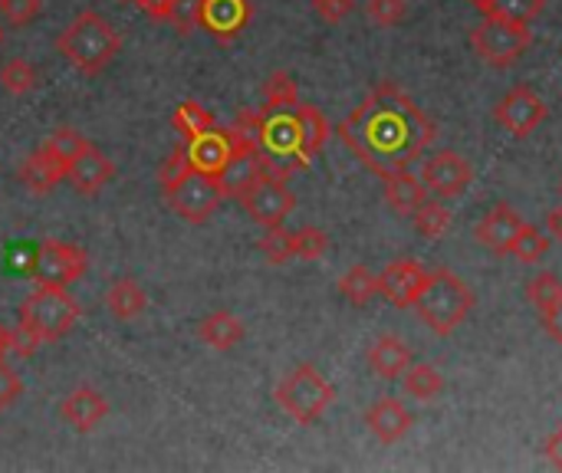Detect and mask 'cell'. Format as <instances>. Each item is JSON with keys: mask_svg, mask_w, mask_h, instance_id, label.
Here are the masks:
<instances>
[{"mask_svg": "<svg viewBox=\"0 0 562 473\" xmlns=\"http://www.w3.org/2000/svg\"><path fill=\"white\" fill-rule=\"evenodd\" d=\"M260 250L270 263H286L293 260V250H290V230L283 227H267L263 240H260Z\"/></svg>", "mask_w": 562, "mask_h": 473, "instance_id": "cell-38", "label": "cell"}, {"mask_svg": "<svg viewBox=\"0 0 562 473\" xmlns=\"http://www.w3.org/2000/svg\"><path fill=\"white\" fill-rule=\"evenodd\" d=\"M339 138L372 174L385 181L425 158L428 145L438 138V125L398 82L385 79L375 82L372 92L346 115Z\"/></svg>", "mask_w": 562, "mask_h": 473, "instance_id": "cell-1", "label": "cell"}, {"mask_svg": "<svg viewBox=\"0 0 562 473\" xmlns=\"http://www.w3.org/2000/svg\"><path fill=\"white\" fill-rule=\"evenodd\" d=\"M86 250L76 247V244H66V240H43L36 247V257H33V280L40 286H69L72 280H79L86 273Z\"/></svg>", "mask_w": 562, "mask_h": 473, "instance_id": "cell-10", "label": "cell"}, {"mask_svg": "<svg viewBox=\"0 0 562 473\" xmlns=\"http://www.w3.org/2000/svg\"><path fill=\"white\" fill-rule=\"evenodd\" d=\"M43 10V0H0V16L10 23V26H26L40 16Z\"/></svg>", "mask_w": 562, "mask_h": 473, "instance_id": "cell-39", "label": "cell"}, {"mask_svg": "<svg viewBox=\"0 0 562 473\" xmlns=\"http://www.w3.org/2000/svg\"><path fill=\"white\" fill-rule=\"evenodd\" d=\"M20 395H23V382H20V375L0 362V412L13 408Z\"/></svg>", "mask_w": 562, "mask_h": 473, "instance_id": "cell-41", "label": "cell"}, {"mask_svg": "<svg viewBox=\"0 0 562 473\" xmlns=\"http://www.w3.org/2000/svg\"><path fill=\"white\" fill-rule=\"evenodd\" d=\"M428 198V188L418 174L408 171H398L392 178H385V204L395 211V214H415V207Z\"/></svg>", "mask_w": 562, "mask_h": 473, "instance_id": "cell-23", "label": "cell"}, {"mask_svg": "<svg viewBox=\"0 0 562 473\" xmlns=\"http://www.w3.org/2000/svg\"><path fill=\"white\" fill-rule=\"evenodd\" d=\"M145 306H148V296H145L142 283L132 280V277L115 280V283L105 290V309H109L115 319H122V323L138 319V316L145 313Z\"/></svg>", "mask_w": 562, "mask_h": 473, "instance_id": "cell-22", "label": "cell"}, {"mask_svg": "<svg viewBox=\"0 0 562 473\" xmlns=\"http://www.w3.org/2000/svg\"><path fill=\"white\" fill-rule=\"evenodd\" d=\"M198 336H201L204 346H211L217 352H227V349H234L244 339V323L234 313L221 309V313H211V316L201 319Z\"/></svg>", "mask_w": 562, "mask_h": 473, "instance_id": "cell-24", "label": "cell"}, {"mask_svg": "<svg viewBox=\"0 0 562 473\" xmlns=\"http://www.w3.org/2000/svg\"><path fill=\"white\" fill-rule=\"evenodd\" d=\"M237 201L244 204V211L250 214V221L260 224L263 230H267V227H283L286 217H290L293 207H296V194L286 188L283 178H273V174L257 178Z\"/></svg>", "mask_w": 562, "mask_h": 473, "instance_id": "cell-8", "label": "cell"}, {"mask_svg": "<svg viewBox=\"0 0 562 473\" xmlns=\"http://www.w3.org/2000/svg\"><path fill=\"white\" fill-rule=\"evenodd\" d=\"M0 86L10 92V95H26L36 89V66L26 63V59H10L3 63L0 69Z\"/></svg>", "mask_w": 562, "mask_h": 473, "instance_id": "cell-34", "label": "cell"}, {"mask_svg": "<svg viewBox=\"0 0 562 473\" xmlns=\"http://www.w3.org/2000/svg\"><path fill=\"white\" fill-rule=\"evenodd\" d=\"M547 115H550V105H547L527 82L514 86V89L494 105V122H497L507 135H514V138L533 135V132L547 122Z\"/></svg>", "mask_w": 562, "mask_h": 473, "instance_id": "cell-11", "label": "cell"}, {"mask_svg": "<svg viewBox=\"0 0 562 473\" xmlns=\"http://www.w3.org/2000/svg\"><path fill=\"white\" fill-rule=\"evenodd\" d=\"M339 293L346 296V303L352 306H369L375 296H379V277L366 267V263H356L342 280H339Z\"/></svg>", "mask_w": 562, "mask_h": 473, "instance_id": "cell-29", "label": "cell"}, {"mask_svg": "<svg viewBox=\"0 0 562 473\" xmlns=\"http://www.w3.org/2000/svg\"><path fill=\"white\" fill-rule=\"evenodd\" d=\"M550 247H553V240H550L540 227L524 224L520 234H517L514 244H510V254H514L517 260H524V263H540V260L550 254Z\"/></svg>", "mask_w": 562, "mask_h": 473, "instance_id": "cell-30", "label": "cell"}, {"mask_svg": "<svg viewBox=\"0 0 562 473\" xmlns=\"http://www.w3.org/2000/svg\"><path fill=\"white\" fill-rule=\"evenodd\" d=\"M293 112H296V122H300V135H303L306 155H310V158L319 155L323 145L329 142V122H326V115H323L316 105H310V102H300Z\"/></svg>", "mask_w": 562, "mask_h": 473, "instance_id": "cell-27", "label": "cell"}, {"mask_svg": "<svg viewBox=\"0 0 562 473\" xmlns=\"http://www.w3.org/2000/svg\"><path fill=\"white\" fill-rule=\"evenodd\" d=\"M59 53L82 76H99L122 49L119 30L95 10H82L56 40Z\"/></svg>", "mask_w": 562, "mask_h": 473, "instance_id": "cell-2", "label": "cell"}, {"mask_svg": "<svg viewBox=\"0 0 562 473\" xmlns=\"http://www.w3.org/2000/svg\"><path fill=\"white\" fill-rule=\"evenodd\" d=\"M527 300L537 306V313L557 306L562 300V280L557 273H550V270H540V273L527 283Z\"/></svg>", "mask_w": 562, "mask_h": 473, "instance_id": "cell-35", "label": "cell"}, {"mask_svg": "<svg viewBox=\"0 0 562 473\" xmlns=\"http://www.w3.org/2000/svg\"><path fill=\"white\" fill-rule=\"evenodd\" d=\"M191 171V158H188V148L181 145L178 151H171V158L161 165V171H158V184H161V191H168L175 181H181L184 174Z\"/></svg>", "mask_w": 562, "mask_h": 473, "instance_id": "cell-40", "label": "cell"}, {"mask_svg": "<svg viewBox=\"0 0 562 473\" xmlns=\"http://www.w3.org/2000/svg\"><path fill=\"white\" fill-rule=\"evenodd\" d=\"M267 174V158L260 148L254 145H234L227 165L217 171V181H221V191L224 198H240L257 178Z\"/></svg>", "mask_w": 562, "mask_h": 473, "instance_id": "cell-15", "label": "cell"}, {"mask_svg": "<svg viewBox=\"0 0 562 473\" xmlns=\"http://www.w3.org/2000/svg\"><path fill=\"white\" fill-rule=\"evenodd\" d=\"M543 454H547V461L557 468V471H562V425L557 435H550V441L543 444Z\"/></svg>", "mask_w": 562, "mask_h": 473, "instance_id": "cell-46", "label": "cell"}, {"mask_svg": "<svg viewBox=\"0 0 562 473\" xmlns=\"http://www.w3.org/2000/svg\"><path fill=\"white\" fill-rule=\"evenodd\" d=\"M560 194H562V181H560Z\"/></svg>", "mask_w": 562, "mask_h": 473, "instance_id": "cell-51", "label": "cell"}, {"mask_svg": "<svg viewBox=\"0 0 562 473\" xmlns=\"http://www.w3.org/2000/svg\"><path fill=\"white\" fill-rule=\"evenodd\" d=\"M115 174V165L109 155H102L95 145H89L69 168H66V181L79 191V194H95L99 188H105Z\"/></svg>", "mask_w": 562, "mask_h": 473, "instance_id": "cell-19", "label": "cell"}, {"mask_svg": "<svg viewBox=\"0 0 562 473\" xmlns=\"http://www.w3.org/2000/svg\"><path fill=\"white\" fill-rule=\"evenodd\" d=\"M175 128L184 135V142H191V138H198L201 132L214 128V119H211V112H207L201 102H181V105L175 109Z\"/></svg>", "mask_w": 562, "mask_h": 473, "instance_id": "cell-33", "label": "cell"}, {"mask_svg": "<svg viewBox=\"0 0 562 473\" xmlns=\"http://www.w3.org/2000/svg\"><path fill=\"white\" fill-rule=\"evenodd\" d=\"M198 7H201V0H178V7H175V13H171L168 23H175L181 33L194 30L198 26Z\"/></svg>", "mask_w": 562, "mask_h": 473, "instance_id": "cell-43", "label": "cell"}, {"mask_svg": "<svg viewBox=\"0 0 562 473\" xmlns=\"http://www.w3.org/2000/svg\"><path fill=\"white\" fill-rule=\"evenodd\" d=\"M402 385L418 402H435V398L445 395V375L428 362H412L408 372L402 375Z\"/></svg>", "mask_w": 562, "mask_h": 473, "instance_id": "cell-25", "label": "cell"}, {"mask_svg": "<svg viewBox=\"0 0 562 473\" xmlns=\"http://www.w3.org/2000/svg\"><path fill=\"white\" fill-rule=\"evenodd\" d=\"M524 224H527V221H524V214H520L517 207H510V204H494V207L477 221L474 240H477L484 250L504 257V254H510V244H514V237L520 234Z\"/></svg>", "mask_w": 562, "mask_h": 473, "instance_id": "cell-14", "label": "cell"}, {"mask_svg": "<svg viewBox=\"0 0 562 473\" xmlns=\"http://www.w3.org/2000/svg\"><path fill=\"white\" fill-rule=\"evenodd\" d=\"M428 188V194L441 198V201H451V198H461L471 181H474V168L471 161L454 151V148H441V151H431L425 155L422 161V174H418Z\"/></svg>", "mask_w": 562, "mask_h": 473, "instance_id": "cell-9", "label": "cell"}, {"mask_svg": "<svg viewBox=\"0 0 562 473\" xmlns=\"http://www.w3.org/2000/svg\"><path fill=\"white\" fill-rule=\"evenodd\" d=\"M428 283V267L422 260H412V257H402V260H392L382 277H379V296L385 303H392L395 309H412L415 300L422 296Z\"/></svg>", "mask_w": 562, "mask_h": 473, "instance_id": "cell-12", "label": "cell"}, {"mask_svg": "<svg viewBox=\"0 0 562 473\" xmlns=\"http://www.w3.org/2000/svg\"><path fill=\"white\" fill-rule=\"evenodd\" d=\"M547 230H550L553 240H562V204L547 211Z\"/></svg>", "mask_w": 562, "mask_h": 473, "instance_id": "cell-47", "label": "cell"}, {"mask_svg": "<svg viewBox=\"0 0 562 473\" xmlns=\"http://www.w3.org/2000/svg\"><path fill=\"white\" fill-rule=\"evenodd\" d=\"M366 13L375 26H398L408 16V0H366Z\"/></svg>", "mask_w": 562, "mask_h": 473, "instance_id": "cell-37", "label": "cell"}, {"mask_svg": "<svg viewBox=\"0 0 562 473\" xmlns=\"http://www.w3.org/2000/svg\"><path fill=\"white\" fill-rule=\"evenodd\" d=\"M540 323H543V329H547V336L550 339H557L562 346V300L557 306H550V309H543L540 313Z\"/></svg>", "mask_w": 562, "mask_h": 473, "instance_id": "cell-44", "label": "cell"}, {"mask_svg": "<svg viewBox=\"0 0 562 473\" xmlns=\"http://www.w3.org/2000/svg\"><path fill=\"white\" fill-rule=\"evenodd\" d=\"M7 352H10V333L0 326V362H3V356H7Z\"/></svg>", "mask_w": 562, "mask_h": 473, "instance_id": "cell-48", "label": "cell"}, {"mask_svg": "<svg viewBox=\"0 0 562 473\" xmlns=\"http://www.w3.org/2000/svg\"><path fill=\"white\" fill-rule=\"evenodd\" d=\"M333 402H336V388L316 372V365H296L277 385V405L296 425H316Z\"/></svg>", "mask_w": 562, "mask_h": 473, "instance_id": "cell-5", "label": "cell"}, {"mask_svg": "<svg viewBox=\"0 0 562 473\" xmlns=\"http://www.w3.org/2000/svg\"><path fill=\"white\" fill-rule=\"evenodd\" d=\"M89 145H92V142H89L86 135H79L76 128H53V132L43 138L40 148H43L53 161H59L63 168H69Z\"/></svg>", "mask_w": 562, "mask_h": 473, "instance_id": "cell-28", "label": "cell"}, {"mask_svg": "<svg viewBox=\"0 0 562 473\" xmlns=\"http://www.w3.org/2000/svg\"><path fill=\"white\" fill-rule=\"evenodd\" d=\"M356 0H313V10L326 20V23H339L352 13Z\"/></svg>", "mask_w": 562, "mask_h": 473, "instance_id": "cell-42", "label": "cell"}, {"mask_svg": "<svg viewBox=\"0 0 562 473\" xmlns=\"http://www.w3.org/2000/svg\"><path fill=\"white\" fill-rule=\"evenodd\" d=\"M547 0H494L484 16H504L514 23H530L543 13Z\"/></svg>", "mask_w": 562, "mask_h": 473, "instance_id": "cell-36", "label": "cell"}, {"mask_svg": "<svg viewBox=\"0 0 562 473\" xmlns=\"http://www.w3.org/2000/svg\"><path fill=\"white\" fill-rule=\"evenodd\" d=\"M0 43H3V33H0Z\"/></svg>", "mask_w": 562, "mask_h": 473, "instance_id": "cell-50", "label": "cell"}, {"mask_svg": "<svg viewBox=\"0 0 562 473\" xmlns=\"http://www.w3.org/2000/svg\"><path fill=\"white\" fill-rule=\"evenodd\" d=\"M250 16H254L250 0H201L198 7V26L221 43H231L234 36H240Z\"/></svg>", "mask_w": 562, "mask_h": 473, "instance_id": "cell-13", "label": "cell"}, {"mask_svg": "<svg viewBox=\"0 0 562 473\" xmlns=\"http://www.w3.org/2000/svg\"><path fill=\"white\" fill-rule=\"evenodd\" d=\"M530 43H533L530 23H514V20H504V16H484L471 30V49L491 69L514 66L530 49Z\"/></svg>", "mask_w": 562, "mask_h": 473, "instance_id": "cell-6", "label": "cell"}, {"mask_svg": "<svg viewBox=\"0 0 562 473\" xmlns=\"http://www.w3.org/2000/svg\"><path fill=\"white\" fill-rule=\"evenodd\" d=\"M165 201H168V207H171L181 221H188V224H204V221L221 207L224 191H221L217 174L201 171V168L191 165V171L165 191Z\"/></svg>", "mask_w": 562, "mask_h": 473, "instance_id": "cell-7", "label": "cell"}, {"mask_svg": "<svg viewBox=\"0 0 562 473\" xmlns=\"http://www.w3.org/2000/svg\"><path fill=\"white\" fill-rule=\"evenodd\" d=\"M435 336H451L474 309V290L448 267L428 270V283L412 306Z\"/></svg>", "mask_w": 562, "mask_h": 473, "instance_id": "cell-3", "label": "cell"}, {"mask_svg": "<svg viewBox=\"0 0 562 473\" xmlns=\"http://www.w3.org/2000/svg\"><path fill=\"white\" fill-rule=\"evenodd\" d=\"M263 102L267 109H296L300 105V89L296 79L283 69H277L267 82H263Z\"/></svg>", "mask_w": 562, "mask_h": 473, "instance_id": "cell-31", "label": "cell"}, {"mask_svg": "<svg viewBox=\"0 0 562 473\" xmlns=\"http://www.w3.org/2000/svg\"><path fill=\"white\" fill-rule=\"evenodd\" d=\"M468 3H471V7H474V10H481V13H487V10H491V3H494V0H468Z\"/></svg>", "mask_w": 562, "mask_h": 473, "instance_id": "cell-49", "label": "cell"}, {"mask_svg": "<svg viewBox=\"0 0 562 473\" xmlns=\"http://www.w3.org/2000/svg\"><path fill=\"white\" fill-rule=\"evenodd\" d=\"M16 178L20 184L30 191V194H46L53 191L59 181H66V168L59 161H53L43 148H36L33 155H26L16 168Z\"/></svg>", "mask_w": 562, "mask_h": 473, "instance_id": "cell-21", "label": "cell"}, {"mask_svg": "<svg viewBox=\"0 0 562 473\" xmlns=\"http://www.w3.org/2000/svg\"><path fill=\"white\" fill-rule=\"evenodd\" d=\"M132 3H138L151 20H171V13L178 7V0H132Z\"/></svg>", "mask_w": 562, "mask_h": 473, "instance_id": "cell-45", "label": "cell"}, {"mask_svg": "<svg viewBox=\"0 0 562 473\" xmlns=\"http://www.w3.org/2000/svg\"><path fill=\"white\" fill-rule=\"evenodd\" d=\"M79 319L76 300L66 293V286H40L23 306H20V326L30 339L40 346L63 339Z\"/></svg>", "mask_w": 562, "mask_h": 473, "instance_id": "cell-4", "label": "cell"}, {"mask_svg": "<svg viewBox=\"0 0 562 473\" xmlns=\"http://www.w3.org/2000/svg\"><path fill=\"white\" fill-rule=\"evenodd\" d=\"M412 412L398 402V398H392V395H385V398H379L369 412H366V425H369V431L382 441V444H398L408 431H412Z\"/></svg>", "mask_w": 562, "mask_h": 473, "instance_id": "cell-17", "label": "cell"}, {"mask_svg": "<svg viewBox=\"0 0 562 473\" xmlns=\"http://www.w3.org/2000/svg\"><path fill=\"white\" fill-rule=\"evenodd\" d=\"M290 250H293V260H319L329 250V234L319 227L290 230Z\"/></svg>", "mask_w": 562, "mask_h": 473, "instance_id": "cell-32", "label": "cell"}, {"mask_svg": "<svg viewBox=\"0 0 562 473\" xmlns=\"http://www.w3.org/2000/svg\"><path fill=\"white\" fill-rule=\"evenodd\" d=\"M366 362H369V369H372L375 379L395 382V379H402V375L408 372V365L415 362V356H412V349L405 346V339H398V336H379V339L369 346Z\"/></svg>", "mask_w": 562, "mask_h": 473, "instance_id": "cell-18", "label": "cell"}, {"mask_svg": "<svg viewBox=\"0 0 562 473\" xmlns=\"http://www.w3.org/2000/svg\"><path fill=\"white\" fill-rule=\"evenodd\" d=\"M184 148H188V158H191L194 168L217 174V171L227 165V158H231V151H234V142H231V132L207 128V132H201L198 138H191Z\"/></svg>", "mask_w": 562, "mask_h": 473, "instance_id": "cell-20", "label": "cell"}, {"mask_svg": "<svg viewBox=\"0 0 562 473\" xmlns=\"http://www.w3.org/2000/svg\"><path fill=\"white\" fill-rule=\"evenodd\" d=\"M59 415H63V421H66L72 431L89 435V431H95V428L105 421L109 402H105V395L95 392L92 385H79V388H72V392L63 398Z\"/></svg>", "mask_w": 562, "mask_h": 473, "instance_id": "cell-16", "label": "cell"}, {"mask_svg": "<svg viewBox=\"0 0 562 473\" xmlns=\"http://www.w3.org/2000/svg\"><path fill=\"white\" fill-rule=\"evenodd\" d=\"M412 221H415V230H418L422 237L438 240V237H445L448 227H451V211H448V204H445L441 198L428 194V198L415 207Z\"/></svg>", "mask_w": 562, "mask_h": 473, "instance_id": "cell-26", "label": "cell"}]
</instances>
